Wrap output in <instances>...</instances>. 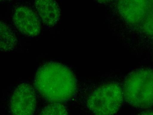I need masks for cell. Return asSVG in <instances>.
I'll return each mask as SVG.
<instances>
[{
  "instance_id": "1",
  "label": "cell",
  "mask_w": 153,
  "mask_h": 115,
  "mask_svg": "<svg viewBox=\"0 0 153 115\" xmlns=\"http://www.w3.org/2000/svg\"><path fill=\"white\" fill-rule=\"evenodd\" d=\"M33 86L37 93L46 102L66 103L78 93L79 84L72 69L60 62L45 61L35 75Z\"/></svg>"
},
{
  "instance_id": "2",
  "label": "cell",
  "mask_w": 153,
  "mask_h": 115,
  "mask_svg": "<svg viewBox=\"0 0 153 115\" xmlns=\"http://www.w3.org/2000/svg\"><path fill=\"white\" fill-rule=\"evenodd\" d=\"M109 3L130 30L153 42V0H112Z\"/></svg>"
},
{
  "instance_id": "3",
  "label": "cell",
  "mask_w": 153,
  "mask_h": 115,
  "mask_svg": "<svg viewBox=\"0 0 153 115\" xmlns=\"http://www.w3.org/2000/svg\"><path fill=\"white\" fill-rule=\"evenodd\" d=\"M124 101L138 109L153 107V69L141 67L129 72L122 83Z\"/></svg>"
},
{
  "instance_id": "4",
  "label": "cell",
  "mask_w": 153,
  "mask_h": 115,
  "mask_svg": "<svg viewBox=\"0 0 153 115\" xmlns=\"http://www.w3.org/2000/svg\"><path fill=\"white\" fill-rule=\"evenodd\" d=\"M124 102L122 83L111 80L93 88L87 94L85 103L94 115H115Z\"/></svg>"
},
{
  "instance_id": "5",
  "label": "cell",
  "mask_w": 153,
  "mask_h": 115,
  "mask_svg": "<svg viewBox=\"0 0 153 115\" xmlns=\"http://www.w3.org/2000/svg\"><path fill=\"white\" fill-rule=\"evenodd\" d=\"M37 93L27 83L18 85L13 91L9 102L12 115H34L37 103Z\"/></svg>"
},
{
  "instance_id": "6",
  "label": "cell",
  "mask_w": 153,
  "mask_h": 115,
  "mask_svg": "<svg viewBox=\"0 0 153 115\" xmlns=\"http://www.w3.org/2000/svg\"><path fill=\"white\" fill-rule=\"evenodd\" d=\"M12 21L17 29L25 36L34 37L40 33L41 19L36 11L24 4L16 5L13 9Z\"/></svg>"
},
{
  "instance_id": "7",
  "label": "cell",
  "mask_w": 153,
  "mask_h": 115,
  "mask_svg": "<svg viewBox=\"0 0 153 115\" xmlns=\"http://www.w3.org/2000/svg\"><path fill=\"white\" fill-rule=\"evenodd\" d=\"M34 6L40 19L45 25L52 27L59 20L61 11L56 1L36 0L34 2Z\"/></svg>"
},
{
  "instance_id": "8",
  "label": "cell",
  "mask_w": 153,
  "mask_h": 115,
  "mask_svg": "<svg viewBox=\"0 0 153 115\" xmlns=\"http://www.w3.org/2000/svg\"><path fill=\"white\" fill-rule=\"evenodd\" d=\"M18 42L16 35L10 26L0 20V50L7 51L13 50Z\"/></svg>"
},
{
  "instance_id": "9",
  "label": "cell",
  "mask_w": 153,
  "mask_h": 115,
  "mask_svg": "<svg viewBox=\"0 0 153 115\" xmlns=\"http://www.w3.org/2000/svg\"><path fill=\"white\" fill-rule=\"evenodd\" d=\"M38 115H69L66 103H50L45 106Z\"/></svg>"
},
{
  "instance_id": "10",
  "label": "cell",
  "mask_w": 153,
  "mask_h": 115,
  "mask_svg": "<svg viewBox=\"0 0 153 115\" xmlns=\"http://www.w3.org/2000/svg\"><path fill=\"white\" fill-rule=\"evenodd\" d=\"M136 115H153V109H146L139 112Z\"/></svg>"
}]
</instances>
